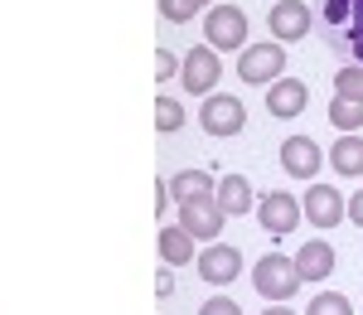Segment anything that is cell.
I'll use <instances>...</instances> for the list:
<instances>
[{"label": "cell", "mask_w": 363, "mask_h": 315, "mask_svg": "<svg viewBox=\"0 0 363 315\" xmlns=\"http://www.w3.org/2000/svg\"><path fill=\"white\" fill-rule=\"evenodd\" d=\"M306 315H354V306H349V296H339V291H320V296L310 301Z\"/></svg>", "instance_id": "cell-22"}, {"label": "cell", "mask_w": 363, "mask_h": 315, "mask_svg": "<svg viewBox=\"0 0 363 315\" xmlns=\"http://www.w3.org/2000/svg\"><path fill=\"white\" fill-rule=\"evenodd\" d=\"M218 78H223V54L208 49V44H194L184 54V63H179V83H184V92H194V97L218 92Z\"/></svg>", "instance_id": "cell-5"}, {"label": "cell", "mask_w": 363, "mask_h": 315, "mask_svg": "<svg viewBox=\"0 0 363 315\" xmlns=\"http://www.w3.org/2000/svg\"><path fill=\"white\" fill-rule=\"evenodd\" d=\"M174 73H179V63H174V54H169V49H160V54H155V83H169Z\"/></svg>", "instance_id": "cell-25"}, {"label": "cell", "mask_w": 363, "mask_h": 315, "mask_svg": "<svg viewBox=\"0 0 363 315\" xmlns=\"http://www.w3.org/2000/svg\"><path fill=\"white\" fill-rule=\"evenodd\" d=\"M208 5H213V0H160V15H165L169 25H189V20H199Z\"/></svg>", "instance_id": "cell-19"}, {"label": "cell", "mask_w": 363, "mask_h": 315, "mask_svg": "<svg viewBox=\"0 0 363 315\" xmlns=\"http://www.w3.org/2000/svg\"><path fill=\"white\" fill-rule=\"evenodd\" d=\"M335 97L363 102V63H344V68L335 73Z\"/></svg>", "instance_id": "cell-20"}, {"label": "cell", "mask_w": 363, "mask_h": 315, "mask_svg": "<svg viewBox=\"0 0 363 315\" xmlns=\"http://www.w3.org/2000/svg\"><path fill=\"white\" fill-rule=\"evenodd\" d=\"M155 291H160V296H169V291H174V277H169V272H160V282H155Z\"/></svg>", "instance_id": "cell-28"}, {"label": "cell", "mask_w": 363, "mask_h": 315, "mask_svg": "<svg viewBox=\"0 0 363 315\" xmlns=\"http://www.w3.org/2000/svg\"><path fill=\"white\" fill-rule=\"evenodd\" d=\"M296 272H301V282H325L335 272V248L325 238H306L296 248Z\"/></svg>", "instance_id": "cell-13"}, {"label": "cell", "mask_w": 363, "mask_h": 315, "mask_svg": "<svg viewBox=\"0 0 363 315\" xmlns=\"http://www.w3.org/2000/svg\"><path fill=\"white\" fill-rule=\"evenodd\" d=\"M262 315H296V311H291L286 301H272V306H267V311H262Z\"/></svg>", "instance_id": "cell-29"}, {"label": "cell", "mask_w": 363, "mask_h": 315, "mask_svg": "<svg viewBox=\"0 0 363 315\" xmlns=\"http://www.w3.org/2000/svg\"><path fill=\"white\" fill-rule=\"evenodd\" d=\"M335 175H349V179H359L363 175V136L359 131H349V136H335V150L325 155Z\"/></svg>", "instance_id": "cell-17"}, {"label": "cell", "mask_w": 363, "mask_h": 315, "mask_svg": "<svg viewBox=\"0 0 363 315\" xmlns=\"http://www.w3.org/2000/svg\"><path fill=\"white\" fill-rule=\"evenodd\" d=\"M165 184H169V199L174 204H194V199H208L218 179L208 170H179V175H169Z\"/></svg>", "instance_id": "cell-16"}, {"label": "cell", "mask_w": 363, "mask_h": 315, "mask_svg": "<svg viewBox=\"0 0 363 315\" xmlns=\"http://www.w3.org/2000/svg\"><path fill=\"white\" fill-rule=\"evenodd\" d=\"M179 223L194 233V243H218V233H223L228 214L213 204V194L208 199H194V204H179Z\"/></svg>", "instance_id": "cell-10"}, {"label": "cell", "mask_w": 363, "mask_h": 315, "mask_svg": "<svg viewBox=\"0 0 363 315\" xmlns=\"http://www.w3.org/2000/svg\"><path fill=\"white\" fill-rule=\"evenodd\" d=\"M194 267H199V277H203L208 287H228V282L242 277V253H238L233 243H208L194 258Z\"/></svg>", "instance_id": "cell-9"}, {"label": "cell", "mask_w": 363, "mask_h": 315, "mask_svg": "<svg viewBox=\"0 0 363 315\" xmlns=\"http://www.w3.org/2000/svg\"><path fill=\"white\" fill-rule=\"evenodd\" d=\"M165 209H169V184L155 179V214H165Z\"/></svg>", "instance_id": "cell-27"}, {"label": "cell", "mask_w": 363, "mask_h": 315, "mask_svg": "<svg viewBox=\"0 0 363 315\" xmlns=\"http://www.w3.org/2000/svg\"><path fill=\"white\" fill-rule=\"evenodd\" d=\"M213 204L223 209L228 219H242V214H252V209H257V199H252L247 175H223V179L213 184Z\"/></svg>", "instance_id": "cell-14"}, {"label": "cell", "mask_w": 363, "mask_h": 315, "mask_svg": "<svg viewBox=\"0 0 363 315\" xmlns=\"http://www.w3.org/2000/svg\"><path fill=\"white\" fill-rule=\"evenodd\" d=\"M184 126V107L174 102V97H155V131L169 136V131H179Z\"/></svg>", "instance_id": "cell-21"}, {"label": "cell", "mask_w": 363, "mask_h": 315, "mask_svg": "<svg viewBox=\"0 0 363 315\" xmlns=\"http://www.w3.org/2000/svg\"><path fill=\"white\" fill-rule=\"evenodd\" d=\"M257 223H262V233H272V238H291V233L301 228V204H296V194L267 189L257 199Z\"/></svg>", "instance_id": "cell-7"}, {"label": "cell", "mask_w": 363, "mask_h": 315, "mask_svg": "<svg viewBox=\"0 0 363 315\" xmlns=\"http://www.w3.org/2000/svg\"><path fill=\"white\" fill-rule=\"evenodd\" d=\"M281 170L291 175V179H315V175L325 170V150L310 136H291V141L281 145Z\"/></svg>", "instance_id": "cell-11"}, {"label": "cell", "mask_w": 363, "mask_h": 315, "mask_svg": "<svg viewBox=\"0 0 363 315\" xmlns=\"http://www.w3.org/2000/svg\"><path fill=\"white\" fill-rule=\"evenodd\" d=\"M252 287L262 301H291L301 291V272H296V258H281V253H267L252 267Z\"/></svg>", "instance_id": "cell-3"}, {"label": "cell", "mask_w": 363, "mask_h": 315, "mask_svg": "<svg viewBox=\"0 0 363 315\" xmlns=\"http://www.w3.org/2000/svg\"><path fill=\"white\" fill-rule=\"evenodd\" d=\"M330 126H335L339 136H349V131H363V102L330 97Z\"/></svg>", "instance_id": "cell-18"}, {"label": "cell", "mask_w": 363, "mask_h": 315, "mask_svg": "<svg viewBox=\"0 0 363 315\" xmlns=\"http://www.w3.org/2000/svg\"><path fill=\"white\" fill-rule=\"evenodd\" d=\"M310 102V87L301 78H277V83L267 87V112L281 116V121H291V116H301Z\"/></svg>", "instance_id": "cell-12"}, {"label": "cell", "mask_w": 363, "mask_h": 315, "mask_svg": "<svg viewBox=\"0 0 363 315\" xmlns=\"http://www.w3.org/2000/svg\"><path fill=\"white\" fill-rule=\"evenodd\" d=\"M199 315H242V306H238L233 296H208V301L199 306Z\"/></svg>", "instance_id": "cell-24"}, {"label": "cell", "mask_w": 363, "mask_h": 315, "mask_svg": "<svg viewBox=\"0 0 363 315\" xmlns=\"http://www.w3.org/2000/svg\"><path fill=\"white\" fill-rule=\"evenodd\" d=\"M349 25H363V0H354V20Z\"/></svg>", "instance_id": "cell-30"}, {"label": "cell", "mask_w": 363, "mask_h": 315, "mask_svg": "<svg viewBox=\"0 0 363 315\" xmlns=\"http://www.w3.org/2000/svg\"><path fill=\"white\" fill-rule=\"evenodd\" d=\"M315 25V15H310L306 0H277L272 10H267V29H272V39L277 44H301Z\"/></svg>", "instance_id": "cell-8"}, {"label": "cell", "mask_w": 363, "mask_h": 315, "mask_svg": "<svg viewBox=\"0 0 363 315\" xmlns=\"http://www.w3.org/2000/svg\"><path fill=\"white\" fill-rule=\"evenodd\" d=\"M325 20H330V29H344L354 20V0H325Z\"/></svg>", "instance_id": "cell-23"}, {"label": "cell", "mask_w": 363, "mask_h": 315, "mask_svg": "<svg viewBox=\"0 0 363 315\" xmlns=\"http://www.w3.org/2000/svg\"><path fill=\"white\" fill-rule=\"evenodd\" d=\"M301 219H306L310 228L330 233L344 223V194H339L335 184H320V179H310V189L301 194Z\"/></svg>", "instance_id": "cell-6"}, {"label": "cell", "mask_w": 363, "mask_h": 315, "mask_svg": "<svg viewBox=\"0 0 363 315\" xmlns=\"http://www.w3.org/2000/svg\"><path fill=\"white\" fill-rule=\"evenodd\" d=\"M203 44L218 49V54H233L247 44V10L242 5H228V0H213L203 10Z\"/></svg>", "instance_id": "cell-1"}, {"label": "cell", "mask_w": 363, "mask_h": 315, "mask_svg": "<svg viewBox=\"0 0 363 315\" xmlns=\"http://www.w3.org/2000/svg\"><path fill=\"white\" fill-rule=\"evenodd\" d=\"M286 73V44L262 39V44H242L238 49V78L247 87H272Z\"/></svg>", "instance_id": "cell-2"}, {"label": "cell", "mask_w": 363, "mask_h": 315, "mask_svg": "<svg viewBox=\"0 0 363 315\" xmlns=\"http://www.w3.org/2000/svg\"><path fill=\"white\" fill-rule=\"evenodd\" d=\"M344 219H349L354 228H363V189H354V194L344 199Z\"/></svg>", "instance_id": "cell-26"}, {"label": "cell", "mask_w": 363, "mask_h": 315, "mask_svg": "<svg viewBox=\"0 0 363 315\" xmlns=\"http://www.w3.org/2000/svg\"><path fill=\"white\" fill-rule=\"evenodd\" d=\"M199 126H203L213 141L238 136V131L247 126V107H242V97H233V92H208L203 107H199Z\"/></svg>", "instance_id": "cell-4"}, {"label": "cell", "mask_w": 363, "mask_h": 315, "mask_svg": "<svg viewBox=\"0 0 363 315\" xmlns=\"http://www.w3.org/2000/svg\"><path fill=\"white\" fill-rule=\"evenodd\" d=\"M160 262L165 267H189V262L199 258V248H194V233L184 228V223H169V228H160Z\"/></svg>", "instance_id": "cell-15"}]
</instances>
